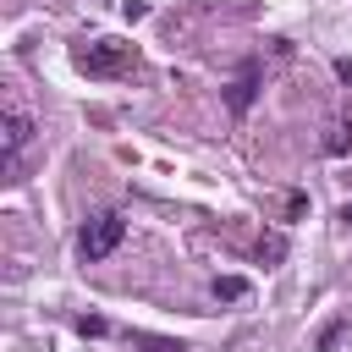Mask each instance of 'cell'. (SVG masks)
<instances>
[{
    "label": "cell",
    "instance_id": "obj_3",
    "mask_svg": "<svg viewBox=\"0 0 352 352\" xmlns=\"http://www.w3.org/2000/svg\"><path fill=\"white\" fill-rule=\"evenodd\" d=\"M253 82H258V72H253V66H248V72L231 82V110H236V116L248 110V99H253Z\"/></svg>",
    "mask_w": 352,
    "mask_h": 352
},
{
    "label": "cell",
    "instance_id": "obj_4",
    "mask_svg": "<svg viewBox=\"0 0 352 352\" xmlns=\"http://www.w3.org/2000/svg\"><path fill=\"white\" fill-rule=\"evenodd\" d=\"M28 138H33V126H28V116H16V110H11V121H6V148L16 154V148H22Z\"/></svg>",
    "mask_w": 352,
    "mask_h": 352
},
{
    "label": "cell",
    "instance_id": "obj_1",
    "mask_svg": "<svg viewBox=\"0 0 352 352\" xmlns=\"http://www.w3.org/2000/svg\"><path fill=\"white\" fill-rule=\"evenodd\" d=\"M77 66H82L88 77H121V72L138 66V55H132V44H121V38H99V44H88V50L77 55Z\"/></svg>",
    "mask_w": 352,
    "mask_h": 352
},
{
    "label": "cell",
    "instance_id": "obj_2",
    "mask_svg": "<svg viewBox=\"0 0 352 352\" xmlns=\"http://www.w3.org/2000/svg\"><path fill=\"white\" fill-rule=\"evenodd\" d=\"M121 236H126V220H121V214H94V220L82 226L77 248H82V258H88V264H99L104 253H116V248H121Z\"/></svg>",
    "mask_w": 352,
    "mask_h": 352
},
{
    "label": "cell",
    "instance_id": "obj_5",
    "mask_svg": "<svg viewBox=\"0 0 352 352\" xmlns=\"http://www.w3.org/2000/svg\"><path fill=\"white\" fill-rule=\"evenodd\" d=\"M214 292H220V297H242V292H248V286H242V280H236V275H226V280H214Z\"/></svg>",
    "mask_w": 352,
    "mask_h": 352
}]
</instances>
